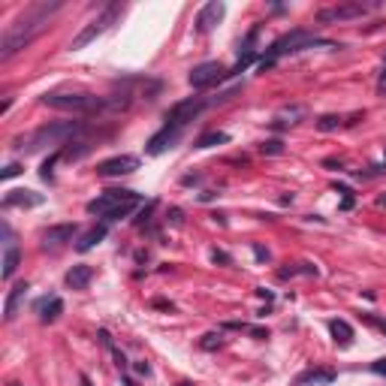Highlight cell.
<instances>
[{
	"label": "cell",
	"mask_w": 386,
	"mask_h": 386,
	"mask_svg": "<svg viewBox=\"0 0 386 386\" xmlns=\"http://www.w3.org/2000/svg\"><path fill=\"white\" fill-rule=\"evenodd\" d=\"M58 9H61V3H39V6L28 9L25 15H18V18H15V25L3 33V42H0V61H9L18 49L31 45L33 39H36V33L45 31L49 15H52V12H58Z\"/></svg>",
	"instance_id": "obj_1"
},
{
	"label": "cell",
	"mask_w": 386,
	"mask_h": 386,
	"mask_svg": "<svg viewBox=\"0 0 386 386\" xmlns=\"http://www.w3.org/2000/svg\"><path fill=\"white\" fill-rule=\"evenodd\" d=\"M91 130V124H85V121H52V124H42V127H36L25 139H15V148L21 151H28V154H33V151H42V148H49V145H64V142H69V139H79V136H85Z\"/></svg>",
	"instance_id": "obj_2"
},
{
	"label": "cell",
	"mask_w": 386,
	"mask_h": 386,
	"mask_svg": "<svg viewBox=\"0 0 386 386\" xmlns=\"http://www.w3.org/2000/svg\"><path fill=\"white\" fill-rule=\"evenodd\" d=\"M142 202V196L136 190H106L103 196L91 199L85 208L88 214H96V218H106V221H121L133 214V208Z\"/></svg>",
	"instance_id": "obj_3"
},
{
	"label": "cell",
	"mask_w": 386,
	"mask_h": 386,
	"mask_svg": "<svg viewBox=\"0 0 386 386\" xmlns=\"http://www.w3.org/2000/svg\"><path fill=\"white\" fill-rule=\"evenodd\" d=\"M314 45H329V49H341L338 42H332V39H323L317 33L311 31H290V33H281L269 49H266V55L262 58H269V61H278V58H284V55H296V52H305V49H314Z\"/></svg>",
	"instance_id": "obj_4"
},
{
	"label": "cell",
	"mask_w": 386,
	"mask_h": 386,
	"mask_svg": "<svg viewBox=\"0 0 386 386\" xmlns=\"http://www.w3.org/2000/svg\"><path fill=\"white\" fill-rule=\"evenodd\" d=\"M42 106L58 109V112H76V115H96L106 112V96H94V94H45Z\"/></svg>",
	"instance_id": "obj_5"
},
{
	"label": "cell",
	"mask_w": 386,
	"mask_h": 386,
	"mask_svg": "<svg viewBox=\"0 0 386 386\" xmlns=\"http://www.w3.org/2000/svg\"><path fill=\"white\" fill-rule=\"evenodd\" d=\"M380 3H362V0H350V3H335V6H326L317 12V21L320 25H335V21H353L368 15L371 9H377Z\"/></svg>",
	"instance_id": "obj_6"
},
{
	"label": "cell",
	"mask_w": 386,
	"mask_h": 386,
	"mask_svg": "<svg viewBox=\"0 0 386 386\" xmlns=\"http://www.w3.org/2000/svg\"><path fill=\"white\" fill-rule=\"evenodd\" d=\"M121 12H124V3H109V6H106V9H103V12L94 18V21H91V25H88L82 33H79L73 42H69V49H73V52H79V49H85L88 42H94L96 36L106 31V28H109V25H112V21L121 15Z\"/></svg>",
	"instance_id": "obj_7"
},
{
	"label": "cell",
	"mask_w": 386,
	"mask_h": 386,
	"mask_svg": "<svg viewBox=\"0 0 386 386\" xmlns=\"http://www.w3.org/2000/svg\"><path fill=\"white\" fill-rule=\"evenodd\" d=\"M202 109H208V100H205V96H187V100H178V103L166 112V127L184 130L193 118H199Z\"/></svg>",
	"instance_id": "obj_8"
},
{
	"label": "cell",
	"mask_w": 386,
	"mask_h": 386,
	"mask_svg": "<svg viewBox=\"0 0 386 386\" xmlns=\"http://www.w3.org/2000/svg\"><path fill=\"white\" fill-rule=\"evenodd\" d=\"M224 76H226V69L218 64V61H205V64L193 66L190 76H187V82H190L193 91H202V88H211V85H218Z\"/></svg>",
	"instance_id": "obj_9"
},
{
	"label": "cell",
	"mask_w": 386,
	"mask_h": 386,
	"mask_svg": "<svg viewBox=\"0 0 386 386\" xmlns=\"http://www.w3.org/2000/svg\"><path fill=\"white\" fill-rule=\"evenodd\" d=\"M139 169V157L133 154H118V157H109V160L96 163V175L103 178H112V175H130Z\"/></svg>",
	"instance_id": "obj_10"
},
{
	"label": "cell",
	"mask_w": 386,
	"mask_h": 386,
	"mask_svg": "<svg viewBox=\"0 0 386 386\" xmlns=\"http://www.w3.org/2000/svg\"><path fill=\"white\" fill-rule=\"evenodd\" d=\"M79 235V224H55L42 232V248H61Z\"/></svg>",
	"instance_id": "obj_11"
},
{
	"label": "cell",
	"mask_w": 386,
	"mask_h": 386,
	"mask_svg": "<svg viewBox=\"0 0 386 386\" xmlns=\"http://www.w3.org/2000/svg\"><path fill=\"white\" fill-rule=\"evenodd\" d=\"M181 133H184V130H175V127H166V124H163V130H157V133L148 139L145 151H148L151 157H157V154H163L166 148H172V145L181 139Z\"/></svg>",
	"instance_id": "obj_12"
},
{
	"label": "cell",
	"mask_w": 386,
	"mask_h": 386,
	"mask_svg": "<svg viewBox=\"0 0 386 386\" xmlns=\"http://www.w3.org/2000/svg\"><path fill=\"white\" fill-rule=\"evenodd\" d=\"M226 6L224 3H218V0H211V3H205L202 9H199V15H196V33H208L221 18H224Z\"/></svg>",
	"instance_id": "obj_13"
},
{
	"label": "cell",
	"mask_w": 386,
	"mask_h": 386,
	"mask_svg": "<svg viewBox=\"0 0 386 386\" xmlns=\"http://www.w3.org/2000/svg\"><path fill=\"white\" fill-rule=\"evenodd\" d=\"M42 202H45V196L36 190H9L3 196V208H36Z\"/></svg>",
	"instance_id": "obj_14"
},
{
	"label": "cell",
	"mask_w": 386,
	"mask_h": 386,
	"mask_svg": "<svg viewBox=\"0 0 386 386\" xmlns=\"http://www.w3.org/2000/svg\"><path fill=\"white\" fill-rule=\"evenodd\" d=\"M335 371L332 368H308V371H302L296 380H293V386H329L335 383Z\"/></svg>",
	"instance_id": "obj_15"
},
{
	"label": "cell",
	"mask_w": 386,
	"mask_h": 386,
	"mask_svg": "<svg viewBox=\"0 0 386 386\" xmlns=\"http://www.w3.org/2000/svg\"><path fill=\"white\" fill-rule=\"evenodd\" d=\"M28 281H18V284H12L9 290V296H6V305H3V320H15V314H18V305L25 302V296H28Z\"/></svg>",
	"instance_id": "obj_16"
},
{
	"label": "cell",
	"mask_w": 386,
	"mask_h": 386,
	"mask_svg": "<svg viewBox=\"0 0 386 386\" xmlns=\"http://www.w3.org/2000/svg\"><path fill=\"white\" fill-rule=\"evenodd\" d=\"M66 287H73V290H85L91 281H94V269L91 266H73L69 272H66Z\"/></svg>",
	"instance_id": "obj_17"
},
{
	"label": "cell",
	"mask_w": 386,
	"mask_h": 386,
	"mask_svg": "<svg viewBox=\"0 0 386 386\" xmlns=\"http://www.w3.org/2000/svg\"><path fill=\"white\" fill-rule=\"evenodd\" d=\"M106 235H109V226H106V224L91 226V229H88V232H85V235L76 242V251H82V254H85V251H91V248H96V245H100Z\"/></svg>",
	"instance_id": "obj_18"
},
{
	"label": "cell",
	"mask_w": 386,
	"mask_h": 386,
	"mask_svg": "<svg viewBox=\"0 0 386 386\" xmlns=\"http://www.w3.org/2000/svg\"><path fill=\"white\" fill-rule=\"evenodd\" d=\"M61 314H64V299L52 296V299H42L39 302V320L42 323H55Z\"/></svg>",
	"instance_id": "obj_19"
},
{
	"label": "cell",
	"mask_w": 386,
	"mask_h": 386,
	"mask_svg": "<svg viewBox=\"0 0 386 386\" xmlns=\"http://www.w3.org/2000/svg\"><path fill=\"white\" fill-rule=\"evenodd\" d=\"M329 332H332V338H335L338 347H350L353 344V326L347 320H332L329 323Z\"/></svg>",
	"instance_id": "obj_20"
},
{
	"label": "cell",
	"mask_w": 386,
	"mask_h": 386,
	"mask_svg": "<svg viewBox=\"0 0 386 386\" xmlns=\"http://www.w3.org/2000/svg\"><path fill=\"white\" fill-rule=\"evenodd\" d=\"M278 118H281L284 124H299V121H305V118H308V106H302V103L284 106V109L278 112Z\"/></svg>",
	"instance_id": "obj_21"
},
{
	"label": "cell",
	"mask_w": 386,
	"mask_h": 386,
	"mask_svg": "<svg viewBox=\"0 0 386 386\" xmlns=\"http://www.w3.org/2000/svg\"><path fill=\"white\" fill-rule=\"evenodd\" d=\"M18 262H21V251H18L15 245L3 251V281H9V278L15 275V269H18Z\"/></svg>",
	"instance_id": "obj_22"
},
{
	"label": "cell",
	"mask_w": 386,
	"mask_h": 386,
	"mask_svg": "<svg viewBox=\"0 0 386 386\" xmlns=\"http://www.w3.org/2000/svg\"><path fill=\"white\" fill-rule=\"evenodd\" d=\"M229 142V136L226 133H218V130H211V133H202L196 142H193V148H211V145H224Z\"/></svg>",
	"instance_id": "obj_23"
},
{
	"label": "cell",
	"mask_w": 386,
	"mask_h": 386,
	"mask_svg": "<svg viewBox=\"0 0 386 386\" xmlns=\"http://www.w3.org/2000/svg\"><path fill=\"white\" fill-rule=\"evenodd\" d=\"M58 160H64V151H58V154H52L49 160H45V163H42V166H39V175H42L45 181H52V178H55V163H58Z\"/></svg>",
	"instance_id": "obj_24"
},
{
	"label": "cell",
	"mask_w": 386,
	"mask_h": 386,
	"mask_svg": "<svg viewBox=\"0 0 386 386\" xmlns=\"http://www.w3.org/2000/svg\"><path fill=\"white\" fill-rule=\"evenodd\" d=\"M199 347H202V350H221V347H224V335H221V332H208V335L199 341Z\"/></svg>",
	"instance_id": "obj_25"
},
{
	"label": "cell",
	"mask_w": 386,
	"mask_h": 386,
	"mask_svg": "<svg viewBox=\"0 0 386 386\" xmlns=\"http://www.w3.org/2000/svg\"><path fill=\"white\" fill-rule=\"evenodd\" d=\"M341 127V118L338 115H323V118H317V130L320 133H332V130Z\"/></svg>",
	"instance_id": "obj_26"
},
{
	"label": "cell",
	"mask_w": 386,
	"mask_h": 386,
	"mask_svg": "<svg viewBox=\"0 0 386 386\" xmlns=\"http://www.w3.org/2000/svg\"><path fill=\"white\" fill-rule=\"evenodd\" d=\"M278 275H281V278H293V275H317V266H311V262H302L299 269H281Z\"/></svg>",
	"instance_id": "obj_27"
},
{
	"label": "cell",
	"mask_w": 386,
	"mask_h": 386,
	"mask_svg": "<svg viewBox=\"0 0 386 386\" xmlns=\"http://www.w3.org/2000/svg\"><path fill=\"white\" fill-rule=\"evenodd\" d=\"M259 151H262V154H284V142H281V139H266V142L259 145Z\"/></svg>",
	"instance_id": "obj_28"
},
{
	"label": "cell",
	"mask_w": 386,
	"mask_h": 386,
	"mask_svg": "<svg viewBox=\"0 0 386 386\" xmlns=\"http://www.w3.org/2000/svg\"><path fill=\"white\" fill-rule=\"evenodd\" d=\"M154 208H157V202L151 199V202H148V205H145V208H142V211H139L136 218H133V224H136V226H142L145 221H148V218H151V211H154Z\"/></svg>",
	"instance_id": "obj_29"
},
{
	"label": "cell",
	"mask_w": 386,
	"mask_h": 386,
	"mask_svg": "<svg viewBox=\"0 0 386 386\" xmlns=\"http://www.w3.org/2000/svg\"><path fill=\"white\" fill-rule=\"evenodd\" d=\"M211 259H214V262H221V266H232V257H229L226 251H214V254H211Z\"/></svg>",
	"instance_id": "obj_30"
},
{
	"label": "cell",
	"mask_w": 386,
	"mask_h": 386,
	"mask_svg": "<svg viewBox=\"0 0 386 386\" xmlns=\"http://www.w3.org/2000/svg\"><path fill=\"white\" fill-rule=\"evenodd\" d=\"M18 172H21V166H18V163H9V166L3 169V178H15Z\"/></svg>",
	"instance_id": "obj_31"
},
{
	"label": "cell",
	"mask_w": 386,
	"mask_h": 386,
	"mask_svg": "<svg viewBox=\"0 0 386 386\" xmlns=\"http://www.w3.org/2000/svg\"><path fill=\"white\" fill-rule=\"evenodd\" d=\"M166 218H169V221H172V224L178 226L181 224V221H184V214H181V208H169V214H166Z\"/></svg>",
	"instance_id": "obj_32"
},
{
	"label": "cell",
	"mask_w": 386,
	"mask_h": 386,
	"mask_svg": "<svg viewBox=\"0 0 386 386\" xmlns=\"http://www.w3.org/2000/svg\"><path fill=\"white\" fill-rule=\"evenodd\" d=\"M112 353H115V365H118V368H127V356L121 353L118 347H112Z\"/></svg>",
	"instance_id": "obj_33"
},
{
	"label": "cell",
	"mask_w": 386,
	"mask_h": 386,
	"mask_svg": "<svg viewBox=\"0 0 386 386\" xmlns=\"http://www.w3.org/2000/svg\"><path fill=\"white\" fill-rule=\"evenodd\" d=\"M371 371H374V374H383V377H386V359H377V362H371Z\"/></svg>",
	"instance_id": "obj_34"
},
{
	"label": "cell",
	"mask_w": 386,
	"mask_h": 386,
	"mask_svg": "<svg viewBox=\"0 0 386 386\" xmlns=\"http://www.w3.org/2000/svg\"><path fill=\"white\" fill-rule=\"evenodd\" d=\"M248 332H251L254 338H259V341H262V338H269V329H257V326H248Z\"/></svg>",
	"instance_id": "obj_35"
},
{
	"label": "cell",
	"mask_w": 386,
	"mask_h": 386,
	"mask_svg": "<svg viewBox=\"0 0 386 386\" xmlns=\"http://www.w3.org/2000/svg\"><path fill=\"white\" fill-rule=\"evenodd\" d=\"M254 257H257V259H269V251H266V248H259V245H254Z\"/></svg>",
	"instance_id": "obj_36"
},
{
	"label": "cell",
	"mask_w": 386,
	"mask_h": 386,
	"mask_svg": "<svg viewBox=\"0 0 386 386\" xmlns=\"http://www.w3.org/2000/svg\"><path fill=\"white\" fill-rule=\"evenodd\" d=\"M136 371H139V374H145V377H148V374H151V365H148V362H139V365H136Z\"/></svg>",
	"instance_id": "obj_37"
},
{
	"label": "cell",
	"mask_w": 386,
	"mask_h": 386,
	"mask_svg": "<svg viewBox=\"0 0 386 386\" xmlns=\"http://www.w3.org/2000/svg\"><path fill=\"white\" fill-rule=\"evenodd\" d=\"M368 320H371V323H374V326H377V329L386 335V320H374V317H368Z\"/></svg>",
	"instance_id": "obj_38"
},
{
	"label": "cell",
	"mask_w": 386,
	"mask_h": 386,
	"mask_svg": "<svg viewBox=\"0 0 386 386\" xmlns=\"http://www.w3.org/2000/svg\"><path fill=\"white\" fill-rule=\"evenodd\" d=\"M341 208L347 211V208H353V196H344V202H341Z\"/></svg>",
	"instance_id": "obj_39"
},
{
	"label": "cell",
	"mask_w": 386,
	"mask_h": 386,
	"mask_svg": "<svg viewBox=\"0 0 386 386\" xmlns=\"http://www.w3.org/2000/svg\"><path fill=\"white\" fill-rule=\"evenodd\" d=\"M257 293H259V296H262V299H269V302H272V299H275V296H272V293H269V290H266V287H259Z\"/></svg>",
	"instance_id": "obj_40"
},
{
	"label": "cell",
	"mask_w": 386,
	"mask_h": 386,
	"mask_svg": "<svg viewBox=\"0 0 386 386\" xmlns=\"http://www.w3.org/2000/svg\"><path fill=\"white\" fill-rule=\"evenodd\" d=\"M82 386H91V377L88 374H82Z\"/></svg>",
	"instance_id": "obj_41"
},
{
	"label": "cell",
	"mask_w": 386,
	"mask_h": 386,
	"mask_svg": "<svg viewBox=\"0 0 386 386\" xmlns=\"http://www.w3.org/2000/svg\"><path fill=\"white\" fill-rule=\"evenodd\" d=\"M377 205H386V193L383 196H377Z\"/></svg>",
	"instance_id": "obj_42"
},
{
	"label": "cell",
	"mask_w": 386,
	"mask_h": 386,
	"mask_svg": "<svg viewBox=\"0 0 386 386\" xmlns=\"http://www.w3.org/2000/svg\"><path fill=\"white\" fill-rule=\"evenodd\" d=\"M380 82H386V64H383V69H380Z\"/></svg>",
	"instance_id": "obj_43"
},
{
	"label": "cell",
	"mask_w": 386,
	"mask_h": 386,
	"mask_svg": "<svg viewBox=\"0 0 386 386\" xmlns=\"http://www.w3.org/2000/svg\"><path fill=\"white\" fill-rule=\"evenodd\" d=\"M9 386H21V383H15V380H9Z\"/></svg>",
	"instance_id": "obj_44"
}]
</instances>
